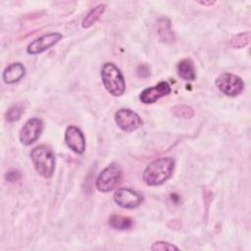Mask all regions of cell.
I'll use <instances>...</instances> for the list:
<instances>
[{"label": "cell", "mask_w": 251, "mask_h": 251, "mask_svg": "<svg viewBox=\"0 0 251 251\" xmlns=\"http://www.w3.org/2000/svg\"><path fill=\"white\" fill-rule=\"evenodd\" d=\"M115 121L118 126L124 131L136 130L143 125L141 118L130 109H121L115 114Z\"/></svg>", "instance_id": "cell-6"}, {"label": "cell", "mask_w": 251, "mask_h": 251, "mask_svg": "<svg viewBox=\"0 0 251 251\" xmlns=\"http://www.w3.org/2000/svg\"><path fill=\"white\" fill-rule=\"evenodd\" d=\"M250 42V31L241 32L233 35L229 40V46L232 48H242Z\"/></svg>", "instance_id": "cell-17"}, {"label": "cell", "mask_w": 251, "mask_h": 251, "mask_svg": "<svg viewBox=\"0 0 251 251\" xmlns=\"http://www.w3.org/2000/svg\"><path fill=\"white\" fill-rule=\"evenodd\" d=\"M139 69H141L142 72H138V75L143 77V73H146L147 75H149V70H148V68L146 66H140Z\"/></svg>", "instance_id": "cell-22"}, {"label": "cell", "mask_w": 251, "mask_h": 251, "mask_svg": "<svg viewBox=\"0 0 251 251\" xmlns=\"http://www.w3.org/2000/svg\"><path fill=\"white\" fill-rule=\"evenodd\" d=\"M101 76L106 90L114 95L121 96L126 90V81L121 71L113 63H105L101 70Z\"/></svg>", "instance_id": "cell-3"}, {"label": "cell", "mask_w": 251, "mask_h": 251, "mask_svg": "<svg viewBox=\"0 0 251 251\" xmlns=\"http://www.w3.org/2000/svg\"><path fill=\"white\" fill-rule=\"evenodd\" d=\"M23 112H24V110L20 105H14L11 108H9V110L7 111L6 120L10 123L18 121L21 118Z\"/></svg>", "instance_id": "cell-19"}, {"label": "cell", "mask_w": 251, "mask_h": 251, "mask_svg": "<svg viewBox=\"0 0 251 251\" xmlns=\"http://www.w3.org/2000/svg\"><path fill=\"white\" fill-rule=\"evenodd\" d=\"M62 34L59 32H50L47 34H44L33 41H31L27 47L26 51L28 54L36 55L44 52L45 50L49 49L53 45H55L57 42H59L62 39Z\"/></svg>", "instance_id": "cell-9"}, {"label": "cell", "mask_w": 251, "mask_h": 251, "mask_svg": "<svg viewBox=\"0 0 251 251\" xmlns=\"http://www.w3.org/2000/svg\"><path fill=\"white\" fill-rule=\"evenodd\" d=\"M178 76L184 80H194L196 77L194 64L190 59H182L176 66Z\"/></svg>", "instance_id": "cell-14"}, {"label": "cell", "mask_w": 251, "mask_h": 251, "mask_svg": "<svg viewBox=\"0 0 251 251\" xmlns=\"http://www.w3.org/2000/svg\"><path fill=\"white\" fill-rule=\"evenodd\" d=\"M175 161L171 157L158 158L152 161L143 172V181L150 186L163 184L173 175Z\"/></svg>", "instance_id": "cell-1"}, {"label": "cell", "mask_w": 251, "mask_h": 251, "mask_svg": "<svg viewBox=\"0 0 251 251\" xmlns=\"http://www.w3.org/2000/svg\"><path fill=\"white\" fill-rule=\"evenodd\" d=\"M157 33L159 39L165 43H171L175 39L171 23L167 18H160L157 21Z\"/></svg>", "instance_id": "cell-13"}, {"label": "cell", "mask_w": 251, "mask_h": 251, "mask_svg": "<svg viewBox=\"0 0 251 251\" xmlns=\"http://www.w3.org/2000/svg\"><path fill=\"white\" fill-rule=\"evenodd\" d=\"M30 157L36 172L45 178L53 176L55 170V156L46 145H38L30 152Z\"/></svg>", "instance_id": "cell-2"}, {"label": "cell", "mask_w": 251, "mask_h": 251, "mask_svg": "<svg viewBox=\"0 0 251 251\" xmlns=\"http://www.w3.org/2000/svg\"><path fill=\"white\" fill-rule=\"evenodd\" d=\"M6 178L9 181H17V180H19L21 178V174L17 170H11V171L7 172Z\"/></svg>", "instance_id": "cell-21"}, {"label": "cell", "mask_w": 251, "mask_h": 251, "mask_svg": "<svg viewBox=\"0 0 251 251\" xmlns=\"http://www.w3.org/2000/svg\"><path fill=\"white\" fill-rule=\"evenodd\" d=\"M105 8H106V6L104 4H99L96 7H94L93 9H91L82 21V24H81L82 27L83 28H88L91 25H93L100 19V17L103 15V13L105 11Z\"/></svg>", "instance_id": "cell-15"}, {"label": "cell", "mask_w": 251, "mask_h": 251, "mask_svg": "<svg viewBox=\"0 0 251 251\" xmlns=\"http://www.w3.org/2000/svg\"><path fill=\"white\" fill-rule=\"evenodd\" d=\"M25 74V68L22 63H14L8 66L3 72V79L6 83L12 84L19 81Z\"/></svg>", "instance_id": "cell-12"}, {"label": "cell", "mask_w": 251, "mask_h": 251, "mask_svg": "<svg viewBox=\"0 0 251 251\" xmlns=\"http://www.w3.org/2000/svg\"><path fill=\"white\" fill-rule=\"evenodd\" d=\"M151 250H178V248L166 241H157L151 246Z\"/></svg>", "instance_id": "cell-20"}, {"label": "cell", "mask_w": 251, "mask_h": 251, "mask_svg": "<svg viewBox=\"0 0 251 251\" xmlns=\"http://www.w3.org/2000/svg\"><path fill=\"white\" fill-rule=\"evenodd\" d=\"M109 225L115 229L125 230L129 229L133 226V221L129 217H125L122 215H112L109 218Z\"/></svg>", "instance_id": "cell-16"}, {"label": "cell", "mask_w": 251, "mask_h": 251, "mask_svg": "<svg viewBox=\"0 0 251 251\" xmlns=\"http://www.w3.org/2000/svg\"><path fill=\"white\" fill-rule=\"evenodd\" d=\"M215 83L220 91L227 96H236L240 94L244 88V82L241 77L229 73L220 75L216 78Z\"/></svg>", "instance_id": "cell-5"}, {"label": "cell", "mask_w": 251, "mask_h": 251, "mask_svg": "<svg viewBox=\"0 0 251 251\" xmlns=\"http://www.w3.org/2000/svg\"><path fill=\"white\" fill-rule=\"evenodd\" d=\"M215 2L214 1H210V2H206V1H204V2H200V4H202V5H213Z\"/></svg>", "instance_id": "cell-23"}, {"label": "cell", "mask_w": 251, "mask_h": 251, "mask_svg": "<svg viewBox=\"0 0 251 251\" xmlns=\"http://www.w3.org/2000/svg\"><path fill=\"white\" fill-rule=\"evenodd\" d=\"M173 113L176 117L181 119H190L194 115V111L187 105H176L173 108Z\"/></svg>", "instance_id": "cell-18"}, {"label": "cell", "mask_w": 251, "mask_h": 251, "mask_svg": "<svg viewBox=\"0 0 251 251\" xmlns=\"http://www.w3.org/2000/svg\"><path fill=\"white\" fill-rule=\"evenodd\" d=\"M43 129V122L38 118L29 119L20 130V141L24 145H30L38 139Z\"/></svg>", "instance_id": "cell-8"}, {"label": "cell", "mask_w": 251, "mask_h": 251, "mask_svg": "<svg viewBox=\"0 0 251 251\" xmlns=\"http://www.w3.org/2000/svg\"><path fill=\"white\" fill-rule=\"evenodd\" d=\"M114 201L122 208L133 209L143 202V196L138 191L128 187H123L115 191Z\"/></svg>", "instance_id": "cell-7"}, {"label": "cell", "mask_w": 251, "mask_h": 251, "mask_svg": "<svg viewBox=\"0 0 251 251\" xmlns=\"http://www.w3.org/2000/svg\"><path fill=\"white\" fill-rule=\"evenodd\" d=\"M171 93V86L167 81H160L152 87L145 88L139 95V99L144 104H151Z\"/></svg>", "instance_id": "cell-11"}, {"label": "cell", "mask_w": 251, "mask_h": 251, "mask_svg": "<svg viewBox=\"0 0 251 251\" xmlns=\"http://www.w3.org/2000/svg\"><path fill=\"white\" fill-rule=\"evenodd\" d=\"M65 142L70 149L77 154L85 150V138L82 131L75 126H70L65 131Z\"/></svg>", "instance_id": "cell-10"}, {"label": "cell", "mask_w": 251, "mask_h": 251, "mask_svg": "<svg viewBox=\"0 0 251 251\" xmlns=\"http://www.w3.org/2000/svg\"><path fill=\"white\" fill-rule=\"evenodd\" d=\"M123 172L118 164L106 167L96 179V187L101 192H109L116 188L122 181Z\"/></svg>", "instance_id": "cell-4"}]
</instances>
